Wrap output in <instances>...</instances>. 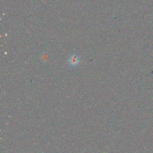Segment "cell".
I'll use <instances>...</instances> for the list:
<instances>
[{
    "label": "cell",
    "instance_id": "cell-1",
    "mask_svg": "<svg viewBox=\"0 0 153 153\" xmlns=\"http://www.w3.org/2000/svg\"><path fill=\"white\" fill-rule=\"evenodd\" d=\"M79 63L80 57L76 54H72L68 59V63L72 66H76Z\"/></svg>",
    "mask_w": 153,
    "mask_h": 153
}]
</instances>
